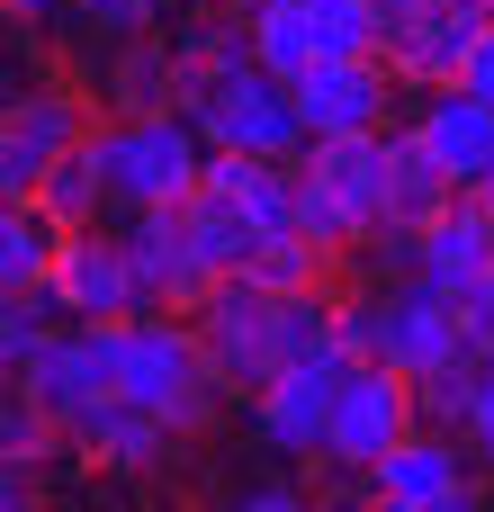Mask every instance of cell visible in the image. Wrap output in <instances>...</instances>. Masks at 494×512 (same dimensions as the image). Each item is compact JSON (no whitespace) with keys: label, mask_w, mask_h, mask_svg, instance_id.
Here are the masks:
<instances>
[{"label":"cell","mask_w":494,"mask_h":512,"mask_svg":"<svg viewBox=\"0 0 494 512\" xmlns=\"http://www.w3.org/2000/svg\"><path fill=\"white\" fill-rule=\"evenodd\" d=\"M189 324H198L216 378H225L234 396H261L288 360H306V351L333 342L342 297H333V288H297V297H279V288H261L252 270H225V279L189 306Z\"/></svg>","instance_id":"obj_1"},{"label":"cell","mask_w":494,"mask_h":512,"mask_svg":"<svg viewBox=\"0 0 494 512\" xmlns=\"http://www.w3.org/2000/svg\"><path fill=\"white\" fill-rule=\"evenodd\" d=\"M117 396H126V405H144V414H162V423L189 441V432H207V423H216L225 378H216V360H207V342H198V324H189V315L144 306V315H126V324H117Z\"/></svg>","instance_id":"obj_2"},{"label":"cell","mask_w":494,"mask_h":512,"mask_svg":"<svg viewBox=\"0 0 494 512\" xmlns=\"http://www.w3.org/2000/svg\"><path fill=\"white\" fill-rule=\"evenodd\" d=\"M207 135V153H270V162H297L306 153V117H297V81H279L270 63H216L189 81L180 99Z\"/></svg>","instance_id":"obj_3"},{"label":"cell","mask_w":494,"mask_h":512,"mask_svg":"<svg viewBox=\"0 0 494 512\" xmlns=\"http://www.w3.org/2000/svg\"><path fill=\"white\" fill-rule=\"evenodd\" d=\"M90 144H99L108 198H117L126 216H135V207H180V198H198V180H207V135H198L189 108L108 117V126H90Z\"/></svg>","instance_id":"obj_4"},{"label":"cell","mask_w":494,"mask_h":512,"mask_svg":"<svg viewBox=\"0 0 494 512\" xmlns=\"http://www.w3.org/2000/svg\"><path fill=\"white\" fill-rule=\"evenodd\" d=\"M378 135H324L297 153V225L324 252H351L387 225V144Z\"/></svg>","instance_id":"obj_5"},{"label":"cell","mask_w":494,"mask_h":512,"mask_svg":"<svg viewBox=\"0 0 494 512\" xmlns=\"http://www.w3.org/2000/svg\"><path fill=\"white\" fill-rule=\"evenodd\" d=\"M342 378H351V351L342 342H324V351H306V360H288L261 396H252V432L279 450V459H324V432H333V405H342Z\"/></svg>","instance_id":"obj_6"},{"label":"cell","mask_w":494,"mask_h":512,"mask_svg":"<svg viewBox=\"0 0 494 512\" xmlns=\"http://www.w3.org/2000/svg\"><path fill=\"white\" fill-rule=\"evenodd\" d=\"M423 423V405H414V378L405 369H387V360H351V378H342V405H333V432H324V459L333 468H378L405 432Z\"/></svg>","instance_id":"obj_7"},{"label":"cell","mask_w":494,"mask_h":512,"mask_svg":"<svg viewBox=\"0 0 494 512\" xmlns=\"http://www.w3.org/2000/svg\"><path fill=\"white\" fill-rule=\"evenodd\" d=\"M378 360H387V369H405V378H441L450 360H477L441 279H423V270H414V279L378 288Z\"/></svg>","instance_id":"obj_8"},{"label":"cell","mask_w":494,"mask_h":512,"mask_svg":"<svg viewBox=\"0 0 494 512\" xmlns=\"http://www.w3.org/2000/svg\"><path fill=\"white\" fill-rule=\"evenodd\" d=\"M45 288H54V306L72 324H126V315H144V279L126 261V234H99V225H81V234L54 243Z\"/></svg>","instance_id":"obj_9"},{"label":"cell","mask_w":494,"mask_h":512,"mask_svg":"<svg viewBox=\"0 0 494 512\" xmlns=\"http://www.w3.org/2000/svg\"><path fill=\"white\" fill-rule=\"evenodd\" d=\"M126 261H135V279H144V306H198L207 288H216V261L198 252V234H189V198L180 207H135L126 225Z\"/></svg>","instance_id":"obj_10"},{"label":"cell","mask_w":494,"mask_h":512,"mask_svg":"<svg viewBox=\"0 0 494 512\" xmlns=\"http://www.w3.org/2000/svg\"><path fill=\"white\" fill-rule=\"evenodd\" d=\"M18 378H27V396H36L63 432L90 423V414L117 396V324H72V333H54L45 360L18 369Z\"/></svg>","instance_id":"obj_11"},{"label":"cell","mask_w":494,"mask_h":512,"mask_svg":"<svg viewBox=\"0 0 494 512\" xmlns=\"http://www.w3.org/2000/svg\"><path fill=\"white\" fill-rule=\"evenodd\" d=\"M477 27H486L477 0H423L414 18H396V27L378 36V63H387L396 81H414V90H441V81H459Z\"/></svg>","instance_id":"obj_12"},{"label":"cell","mask_w":494,"mask_h":512,"mask_svg":"<svg viewBox=\"0 0 494 512\" xmlns=\"http://www.w3.org/2000/svg\"><path fill=\"white\" fill-rule=\"evenodd\" d=\"M387 99H396V72H387L378 54H360V63H315V72L297 81L306 144H324V135H378V126H387Z\"/></svg>","instance_id":"obj_13"},{"label":"cell","mask_w":494,"mask_h":512,"mask_svg":"<svg viewBox=\"0 0 494 512\" xmlns=\"http://www.w3.org/2000/svg\"><path fill=\"white\" fill-rule=\"evenodd\" d=\"M99 99H108V117H153V108H180V99H189V72H180L171 36H162V27L117 36V45L99 54Z\"/></svg>","instance_id":"obj_14"},{"label":"cell","mask_w":494,"mask_h":512,"mask_svg":"<svg viewBox=\"0 0 494 512\" xmlns=\"http://www.w3.org/2000/svg\"><path fill=\"white\" fill-rule=\"evenodd\" d=\"M459 486H468V450H450V432H441V423H432V432L414 423V432L369 468V495H378V504H405V512L450 504Z\"/></svg>","instance_id":"obj_15"},{"label":"cell","mask_w":494,"mask_h":512,"mask_svg":"<svg viewBox=\"0 0 494 512\" xmlns=\"http://www.w3.org/2000/svg\"><path fill=\"white\" fill-rule=\"evenodd\" d=\"M423 144L441 153V171L459 180V189H486L494 171V99H477V90H459V81H441L432 99H423Z\"/></svg>","instance_id":"obj_16"},{"label":"cell","mask_w":494,"mask_h":512,"mask_svg":"<svg viewBox=\"0 0 494 512\" xmlns=\"http://www.w3.org/2000/svg\"><path fill=\"white\" fill-rule=\"evenodd\" d=\"M216 198H234L261 234H306L297 225V162H270V153H207V180Z\"/></svg>","instance_id":"obj_17"},{"label":"cell","mask_w":494,"mask_h":512,"mask_svg":"<svg viewBox=\"0 0 494 512\" xmlns=\"http://www.w3.org/2000/svg\"><path fill=\"white\" fill-rule=\"evenodd\" d=\"M72 441H81V459L99 468V477H144V468H162V450L180 441L162 414H144V405H126V396H108L90 423H72Z\"/></svg>","instance_id":"obj_18"},{"label":"cell","mask_w":494,"mask_h":512,"mask_svg":"<svg viewBox=\"0 0 494 512\" xmlns=\"http://www.w3.org/2000/svg\"><path fill=\"white\" fill-rule=\"evenodd\" d=\"M378 144H387V225H432L459 198V180L441 171V153L423 144V126H387Z\"/></svg>","instance_id":"obj_19"},{"label":"cell","mask_w":494,"mask_h":512,"mask_svg":"<svg viewBox=\"0 0 494 512\" xmlns=\"http://www.w3.org/2000/svg\"><path fill=\"white\" fill-rule=\"evenodd\" d=\"M36 207L63 225V234H81V225H99L117 198H108V171H99V144H72V153H54V171H45V189H36Z\"/></svg>","instance_id":"obj_20"},{"label":"cell","mask_w":494,"mask_h":512,"mask_svg":"<svg viewBox=\"0 0 494 512\" xmlns=\"http://www.w3.org/2000/svg\"><path fill=\"white\" fill-rule=\"evenodd\" d=\"M54 243H63V225L36 198H0V288H45Z\"/></svg>","instance_id":"obj_21"},{"label":"cell","mask_w":494,"mask_h":512,"mask_svg":"<svg viewBox=\"0 0 494 512\" xmlns=\"http://www.w3.org/2000/svg\"><path fill=\"white\" fill-rule=\"evenodd\" d=\"M252 63H270L279 81H306V72L324 63L306 0H270V9H252Z\"/></svg>","instance_id":"obj_22"},{"label":"cell","mask_w":494,"mask_h":512,"mask_svg":"<svg viewBox=\"0 0 494 512\" xmlns=\"http://www.w3.org/2000/svg\"><path fill=\"white\" fill-rule=\"evenodd\" d=\"M162 36H171V54H180L189 81L216 72V63H243V54H252V18H225V9H207V0H198L189 18H171Z\"/></svg>","instance_id":"obj_23"},{"label":"cell","mask_w":494,"mask_h":512,"mask_svg":"<svg viewBox=\"0 0 494 512\" xmlns=\"http://www.w3.org/2000/svg\"><path fill=\"white\" fill-rule=\"evenodd\" d=\"M333 261H342V252H324L315 234H261L243 270H252L261 288H279V297H297V288H333Z\"/></svg>","instance_id":"obj_24"},{"label":"cell","mask_w":494,"mask_h":512,"mask_svg":"<svg viewBox=\"0 0 494 512\" xmlns=\"http://www.w3.org/2000/svg\"><path fill=\"white\" fill-rule=\"evenodd\" d=\"M54 315H63V306H54V288H0V369H9V378L45 360Z\"/></svg>","instance_id":"obj_25"},{"label":"cell","mask_w":494,"mask_h":512,"mask_svg":"<svg viewBox=\"0 0 494 512\" xmlns=\"http://www.w3.org/2000/svg\"><path fill=\"white\" fill-rule=\"evenodd\" d=\"M189 234H198V252L216 261V279H225V270H243V261H252V243H261V225H252L234 198H216V189H198V198H189Z\"/></svg>","instance_id":"obj_26"},{"label":"cell","mask_w":494,"mask_h":512,"mask_svg":"<svg viewBox=\"0 0 494 512\" xmlns=\"http://www.w3.org/2000/svg\"><path fill=\"white\" fill-rule=\"evenodd\" d=\"M63 441H72V432H63V423H54V414L27 396V378H18V387H0V459H9V468H36V459H54Z\"/></svg>","instance_id":"obj_27"},{"label":"cell","mask_w":494,"mask_h":512,"mask_svg":"<svg viewBox=\"0 0 494 512\" xmlns=\"http://www.w3.org/2000/svg\"><path fill=\"white\" fill-rule=\"evenodd\" d=\"M306 18H315L324 63H360V54H378V36H387L378 0H306Z\"/></svg>","instance_id":"obj_28"},{"label":"cell","mask_w":494,"mask_h":512,"mask_svg":"<svg viewBox=\"0 0 494 512\" xmlns=\"http://www.w3.org/2000/svg\"><path fill=\"white\" fill-rule=\"evenodd\" d=\"M477 378H486V360H450L441 378H414V405H423V423H441V432H468Z\"/></svg>","instance_id":"obj_29"},{"label":"cell","mask_w":494,"mask_h":512,"mask_svg":"<svg viewBox=\"0 0 494 512\" xmlns=\"http://www.w3.org/2000/svg\"><path fill=\"white\" fill-rule=\"evenodd\" d=\"M72 18H81L99 45H117V36H144V27H162V18H171V0H72Z\"/></svg>","instance_id":"obj_30"},{"label":"cell","mask_w":494,"mask_h":512,"mask_svg":"<svg viewBox=\"0 0 494 512\" xmlns=\"http://www.w3.org/2000/svg\"><path fill=\"white\" fill-rule=\"evenodd\" d=\"M45 171H54V153H36V144L0 117V198H36V189H45Z\"/></svg>","instance_id":"obj_31"},{"label":"cell","mask_w":494,"mask_h":512,"mask_svg":"<svg viewBox=\"0 0 494 512\" xmlns=\"http://www.w3.org/2000/svg\"><path fill=\"white\" fill-rule=\"evenodd\" d=\"M36 81H45V72H36V27L0 9V108H9L18 90H36Z\"/></svg>","instance_id":"obj_32"},{"label":"cell","mask_w":494,"mask_h":512,"mask_svg":"<svg viewBox=\"0 0 494 512\" xmlns=\"http://www.w3.org/2000/svg\"><path fill=\"white\" fill-rule=\"evenodd\" d=\"M450 306H459V333H468V351L486 360V351H494V270H486V279H468V288H450Z\"/></svg>","instance_id":"obj_33"},{"label":"cell","mask_w":494,"mask_h":512,"mask_svg":"<svg viewBox=\"0 0 494 512\" xmlns=\"http://www.w3.org/2000/svg\"><path fill=\"white\" fill-rule=\"evenodd\" d=\"M333 342H342L351 360H378V288H369V297H342V324H333Z\"/></svg>","instance_id":"obj_34"},{"label":"cell","mask_w":494,"mask_h":512,"mask_svg":"<svg viewBox=\"0 0 494 512\" xmlns=\"http://www.w3.org/2000/svg\"><path fill=\"white\" fill-rule=\"evenodd\" d=\"M459 90H477V99H494V18L477 27V45H468V63H459Z\"/></svg>","instance_id":"obj_35"},{"label":"cell","mask_w":494,"mask_h":512,"mask_svg":"<svg viewBox=\"0 0 494 512\" xmlns=\"http://www.w3.org/2000/svg\"><path fill=\"white\" fill-rule=\"evenodd\" d=\"M468 450L494 468V369L477 378V405H468Z\"/></svg>","instance_id":"obj_36"},{"label":"cell","mask_w":494,"mask_h":512,"mask_svg":"<svg viewBox=\"0 0 494 512\" xmlns=\"http://www.w3.org/2000/svg\"><path fill=\"white\" fill-rule=\"evenodd\" d=\"M225 512H306V504H297L288 486H261V495H234V504H225Z\"/></svg>","instance_id":"obj_37"},{"label":"cell","mask_w":494,"mask_h":512,"mask_svg":"<svg viewBox=\"0 0 494 512\" xmlns=\"http://www.w3.org/2000/svg\"><path fill=\"white\" fill-rule=\"evenodd\" d=\"M414 9H423V0H378V18H387V27H396V18H414Z\"/></svg>","instance_id":"obj_38"},{"label":"cell","mask_w":494,"mask_h":512,"mask_svg":"<svg viewBox=\"0 0 494 512\" xmlns=\"http://www.w3.org/2000/svg\"><path fill=\"white\" fill-rule=\"evenodd\" d=\"M207 9H225V18H252V9H270V0H207Z\"/></svg>","instance_id":"obj_39"},{"label":"cell","mask_w":494,"mask_h":512,"mask_svg":"<svg viewBox=\"0 0 494 512\" xmlns=\"http://www.w3.org/2000/svg\"><path fill=\"white\" fill-rule=\"evenodd\" d=\"M477 198H486V207H494V171H486V189H477Z\"/></svg>","instance_id":"obj_40"},{"label":"cell","mask_w":494,"mask_h":512,"mask_svg":"<svg viewBox=\"0 0 494 512\" xmlns=\"http://www.w3.org/2000/svg\"><path fill=\"white\" fill-rule=\"evenodd\" d=\"M369 512H405V504H369Z\"/></svg>","instance_id":"obj_41"},{"label":"cell","mask_w":494,"mask_h":512,"mask_svg":"<svg viewBox=\"0 0 494 512\" xmlns=\"http://www.w3.org/2000/svg\"><path fill=\"white\" fill-rule=\"evenodd\" d=\"M477 9H486V18H494V0H477Z\"/></svg>","instance_id":"obj_42"},{"label":"cell","mask_w":494,"mask_h":512,"mask_svg":"<svg viewBox=\"0 0 494 512\" xmlns=\"http://www.w3.org/2000/svg\"><path fill=\"white\" fill-rule=\"evenodd\" d=\"M0 387H9V369H0Z\"/></svg>","instance_id":"obj_43"},{"label":"cell","mask_w":494,"mask_h":512,"mask_svg":"<svg viewBox=\"0 0 494 512\" xmlns=\"http://www.w3.org/2000/svg\"><path fill=\"white\" fill-rule=\"evenodd\" d=\"M486 369H494V351H486Z\"/></svg>","instance_id":"obj_44"},{"label":"cell","mask_w":494,"mask_h":512,"mask_svg":"<svg viewBox=\"0 0 494 512\" xmlns=\"http://www.w3.org/2000/svg\"><path fill=\"white\" fill-rule=\"evenodd\" d=\"M45 512H54V504H45Z\"/></svg>","instance_id":"obj_45"}]
</instances>
